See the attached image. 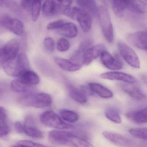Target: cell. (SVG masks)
Instances as JSON below:
<instances>
[{"label": "cell", "mask_w": 147, "mask_h": 147, "mask_svg": "<svg viewBox=\"0 0 147 147\" xmlns=\"http://www.w3.org/2000/svg\"><path fill=\"white\" fill-rule=\"evenodd\" d=\"M50 142L55 144L77 147H92L93 145L88 141L78 136L72 131L54 130L49 134Z\"/></svg>", "instance_id": "obj_1"}, {"label": "cell", "mask_w": 147, "mask_h": 147, "mask_svg": "<svg viewBox=\"0 0 147 147\" xmlns=\"http://www.w3.org/2000/svg\"><path fill=\"white\" fill-rule=\"evenodd\" d=\"M112 4L114 12L119 17H122L126 9L139 14L147 11L146 4L142 0H112Z\"/></svg>", "instance_id": "obj_2"}, {"label": "cell", "mask_w": 147, "mask_h": 147, "mask_svg": "<svg viewBox=\"0 0 147 147\" xmlns=\"http://www.w3.org/2000/svg\"><path fill=\"white\" fill-rule=\"evenodd\" d=\"M4 71L8 75L18 77L30 68L29 59L26 54L22 53L16 58L3 65Z\"/></svg>", "instance_id": "obj_3"}, {"label": "cell", "mask_w": 147, "mask_h": 147, "mask_svg": "<svg viewBox=\"0 0 147 147\" xmlns=\"http://www.w3.org/2000/svg\"><path fill=\"white\" fill-rule=\"evenodd\" d=\"M18 101L25 106L42 108L50 105L52 99L49 94L45 93H30L20 97Z\"/></svg>", "instance_id": "obj_4"}, {"label": "cell", "mask_w": 147, "mask_h": 147, "mask_svg": "<svg viewBox=\"0 0 147 147\" xmlns=\"http://www.w3.org/2000/svg\"><path fill=\"white\" fill-rule=\"evenodd\" d=\"M63 13L70 18L77 20L84 32L90 31L92 26V18L89 13L85 10L79 7H69L65 9Z\"/></svg>", "instance_id": "obj_5"}, {"label": "cell", "mask_w": 147, "mask_h": 147, "mask_svg": "<svg viewBox=\"0 0 147 147\" xmlns=\"http://www.w3.org/2000/svg\"><path fill=\"white\" fill-rule=\"evenodd\" d=\"M97 14L105 38L108 42H112L114 39L113 26L108 10L101 6L98 7Z\"/></svg>", "instance_id": "obj_6"}, {"label": "cell", "mask_w": 147, "mask_h": 147, "mask_svg": "<svg viewBox=\"0 0 147 147\" xmlns=\"http://www.w3.org/2000/svg\"><path fill=\"white\" fill-rule=\"evenodd\" d=\"M40 121L44 125L60 129H74L73 125L66 123L59 116L53 111L44 112L40 116Z\"/></svg>", "instance_id": "obj_7"}, {"label": "cell", "mask_w": 147, "mask_h": 147, "mask_svg": "<svg viewBox=\"0 0 147 147\" xmlns=\"http://www.w3.org/2000/svg\"><path fill=\"white\" fill-rule=\"evenodd\" d=\"M19 49V42L17 39H12L7 42L0 49V65L3 66L6 63L16 58Z\"/></svg>", "instance_id": "obj_8"}, {"label": "cell", "mask_w": 147, "mask_h": 147, "mask_svg": "<svg viewBox=\"0 0 147 147\" xmlns=\"http://www.w3.org/2000/svg\"><path fill=\"white\" fill-rule=\"evenodd\" d=\"M118 48L120 55L129 65L135 68L140 67L139 58L135 51L124 43L119 42Z\"/></svg>", "instance_id": "obj_9"}, {"label": "cell", "mask_w": 147, "mask_h": 147, "mask_svg": "<svg viewBox=\"0 0 147 147\" xmlns=\"http://www.w3.org/2000/svg\"><path fill=\"white\" fill-rule=\"evenodd\" d=\"M106 50V47L104 45L98 44L92 47H89L82 55V64L88 65L94 59L100 56L101 53Z\"/></svg>", "instance_id": "obj_10"}, {"label": "cell", "mask_w": 147, "mask_h": 147, "mask_svg": "<svg viewBox=\"0 0 147 147\" xmlns=\"http://www.w3.org/2000/svg\"><path fill=\"white\" fill-rule=\"evenodd\" d=\"M5 28L18 36H22L24 32V25L22 21L17 18L4 17L1 21Z\"/></svg>", "instance_id": "obj_11"}, {"label": "cell", "mask_w": 147, "mask_h": 147, "mask_svg": "<svg viewBox=\"0 0 147 147\" xmlns=\"http://www.w3.org/2000/svg\"><path fill=\"white\" fill-rule=\"evenodd\" d=\"M127 40L132 45L140 49L147 50V34L144 31H139L128 35Z\"/></svg>", "instance_id": "obj_12"}, {"label": "cell", "mask_w": 147, "mask_h": 147, "mask_svg": "<svg viewBox=\"0 0 147 147\" xmlns=\"http://www.w3.org/2000/svg\"><path fill=\"white\" fill-rule=\"evenodd\" d=\"M102 64L111 70H119L123 68V64L121 61L116 57H113L106 50L104 51L100 56Z\"/></svg>", "instance_id": "obj_13"}, {"label": "cell", "mask_w": 147, "mask_h": 147, "mask_svg": "<svg viewBox=\"0 0 147 147\" xmlns=\"http://www.w3.org/2000/svg\"><path fill=\"white\" fill-rule=\"evenodd\" d=\"M100 77L103 79L110 80H118L124 82L126 83L135 84L136 83L137 80L132 76L122 72H107L100 74Z\"/></svg>", "instance_id": "obj_14"}, {"label": "cell", "mask_w": 147, "mask_h": 147, "mask_svg": "<svg viewBox=\"0 0 147 147\" xmlns=\"http://www.w3.org/2000/svg\"><path fill=\"white\" fill-rule=\"evenodd\" d=\"M24 132L26 135L34 138L43 137L42 132L35 125L34 119L31 116H27L25 119L24 125Z\"/></svg>", "instance_id": "obj_15"}, {"label": "cell", "mask_w": 147, "mask_h": 147, "mask_svg": "<svg viewBox=\"0 0 147 147\" xmlns=\"http://www.w3.org/2000/svg\"><path fill=\"white\" fill-rule=\"evenodd\" d=\"M133 84L125 82L119 85L122 91L130 97L138 101H143L146 99V96L139 88Z\"/></svg>", "instance_id": "obj_16"}, {"label": "cell", "mask_w": 147, "mask_h": 147, "mask_svg": "<svg viewBox=\"0 0 147 147\" xmlns=\"http://www.w3.org/2000/svg\"><path fill=\"white\" fill-rule=\"evenodd\" d=\"M147 107L137 111H130L125 113L127 118L138 124L147 123Z\"/></svg>", "instance_id": "obj_17"}, {"label": "cell", "mask_w": 147, "mask_h": 147, "mask_svg": "<svg viewBox=\"0 0 147 147\" xmlns=\"http://www.w3.org/2000/svg\"><path fill=\"white\" fill-rule=\"evenodd\" d=\"M55 63L63 70L68 72H75L80 70L82 65L74 63L70 60L63 59L59 57L54 58Z\"/></svg>", "instance_id": "obj_18"}, {"label": "cell", "mask_w": 147, "mask_h": 147, "mask_svg": "<svg viewBox=\"0 0 147 147\" xmlns=\"http://www.w3.org/2000/svg\"><path fill=\"white\" fill-rule=\"evenodd\" d=\"M88 86L93 92L103 98H110L113 96V93L101 84L91 82L88 84Z\"/></svg>", "instance_id": "obj_19"}, {"label": "cell", "mask_w": 147, "mask_h": 147, "mask_svg": "<svg viewBox=\"0 0 147 147\" xmlns=\"http://www.w3.org/2000/svg\"><path fill=\"white\" fill-rule=\"evenodd\" d=\"M102 134L107 139L116 144L126 145L130 143V141L128 138L118 133L109 131H104Z\"/></svg>", "instance_id": "obj_20"}, {"label": "cell", "mask_w": 147, "mask_h": 147, "mask_svg": "<svg viewBox=\"0 0 147 147\" xmlns=\"http://www.w3.org/2000/svg\"><path fill=\"white\" fill-rule=\"evenodd\" d=\"M58 31L59 34L69 38L76 37L78 34L77 27L72 23L65 22Z\"/></svg>", "instance_id": "obj_21"}, {"label": "cell", "mask_w": 147, "mask_h": 147, "mask_svg": "<svg viewBox=\"0 0 147 147\" xmlns=\"http://www.w3.org/2000/svg\"><path fill=\"white\" fill-rule=\"evenodd\" d=\"M18 78L22 82L30 86H35L38 84L40 81L38 76L35 72L31 71L30 69L25 71Z\"/></svg>", "instance_id": "obj_22"}, {"label": "cell", "mask_w": 147, "mask_h": 147, "mask_svg": "<svg viewBox=\"0 0 147 147\" xmlns=\"http://www.w3.org/2000/svg\"><path fill=\"white\" fill-rule=\"evenodd\" d=\"M76 1L81 8L88 13L93 16L97 14L98 7L95 0H76Z\"/></svg>", "instance_id": "obj_23"}, {"label": "cell", "mask_w": 147, "mask_h": 147, "mask_svg": "<svg viewBox=\"0 0 147 147\" xmlns=\"http://www.w3.org/2000/svg\"><path fill=\"white\" fill-rule=\"evenodd\" d=\"M68 89L69 95L74 100L80 104L86 103L87 97L81 89H78L71 85L69 86Z\"/></svg>", "instance_id": "obj_24"}, {"label": "cell", "mask_w": 147, "mask_h": 147, "mask_svg": "<svg viewBox=\"0 0 147 147\" xmlns=\"http://www.w3.org/2000/svg\"><path fill=\"white\" fill-rule=\"evenodd\" d=\"M42 12L45 15L49 16L60 12V10L55 0H46L43 5Z\"/></svg>", "instance_id": "obj_25"}, {"label": "cell", "mask_w": 147, "mask_h": 147, "mask_svg": "<svg viewBox=\"0 0 147 147\" xmlns=\"http://www.w3.org/2000/svg\"><path fill=\"white\" fill-rule=\"evenodd\" d=\"M11 87L13 92L25 93L32 91L34 88V86L25 84L18 78L12 81Z\"/></svg>", "instance_id": "obj_26"}, {"label": "cell", "mask_w": 147, "mask_h": 147, "mask_svg": "<svg viewBox=\"0 0 147 147\" xmlns=\"http://www.w3.org/2000/svg\"><path fill=\"white\" fill-rule=\"evenodd\" d=\"M59 113L63 120L69 123H76L79 119V115L76 112L73 111L62 109L60 111Z\"/></svg>", "instance_id": "obj_27"}, {"label": "cell", "mask_w": 147, "mask_h": 147, "mask_svg": "<svg viewBox=\"0 0 147 147\" xmlns=\"http://www.w3.org/2000/svg\"><path fill=\"white\" fill-rule=\"evenodd\" d=\"M106 117L109 120L116 123L120 124L122 119L118 112L115 109L110 108L107 109L105 113Z\"/></svg>", "instance_id": "obj_28"}, {"label": "cell", "mask_w": 147, "mask_h": 147, "mask_svg": "<svg viewBox=\"0 0 147 147\" xmlns=\"http://www.w3.org/2000/svg\"><path fill=\"white\" fill-rule=\"evenodd\" d=\"M131 136L136 138L143 140H147V130L146 128H131L129 130Z\"/></svg>", "instance_id": "obj_29"}, {"label": "cell", "mask_w": 147, "mask_h": 147, "mask_svg": "<svg viewBox=\"0 0 147 147\" xmlns=\"http://www.w3.org/2000/svg\"><path fill=\"white\" fill-rule=\"evenodd\" d=\"M32 18L34 22L38 19L41 9V1H33L32 5Z\"/></svg>", "instance_id": "obj_30"}, {"label": "cell", "mask_w": 147, "mask_h": 147, "mask_svg": "<svg viewBox=\"0 0 147 147\" xmlns=\"http://www.w3.org/2000/svg\"><path fill=\"white\" fill-rule=\"evenodd\" d=\"M70 48V43L67 39L64 38H60L57 42V48L61 52H65L68 50Z\"/></svg>", "instance_id": "obj_31"}, {"label": "cell", "mask_w": 147, "mask_h": 147, "mask_svg": "<svg viewBox=\"0 0 147 147\" xmlns=\"http://www.w3.org/2000/svg\"><path fill=\"white\" fill-rule=\"evenodd\" d=\"M10 132V128L5 118H0V137L5 136Z\"/></svg>", "instance_id": "obj_32"}, {"label": "cell", "mask_w": 147, "mask_h": 147, "mask_svg": "<svg viewBox=\"0 0 147 147\" xmlns=\"http://www.w3.org/2000/svg\"><path fill=\"white\" fill-rule=\"evenodd\" d=\"M44 45L45 49L49 52L52 53L55 50V42L51 38H46L44 41Z\"/></svg>", "instance_id": "obj_33"}, {"label": "cell", "mask_w": 147, "mask_h": 147, "mask_svg": "<svg viewBox=\"0 0 147 147\" xmlns=\"http://www.w3.org/2000/svg\"><path fill=\"white\" fill-rule=\"evenodd\" d=\"M16 146L19 147H44V145L30 140H22L17 143Z\"/></svg>", "instance_id": "obj_34"}, {"label": "cell", "mask_w": 147, "mask_h": 147, "mask_svg": "<svg viewBox=\"0 0 147 147\" xmlns=\"http://www.w3.org/2000/svg\"><path fill=\"white\" fill-rule=\"evenodd\" d=\"M56 1L59 7L60 12L63 13V12L65 9L69 7L73 0H56Z\"/></svg>", "instance_id": "obj_35"}, {"label": "cell", "mask_w": 147, "mask_h": 147, "mask_svg": "<svg viewBox=\"0 0 147 147\" xmlns=\"http://www.w3.org/2000/svg\"><path fill=\"white\" fill-rule=\"evenodd\" d=\"M65 23V21L63 20H60L51 22L47 26V30H59Z\"/></svg>", "instance_id": "obj_36"}, {"label": "cell", "mask_w": 147, "mask_h": 147, "mask_svg": "<svg viewBox=\"0 0 147 147\" xmlns=\"http://www.w3.org/2000/svg\"><path fill=\"white\" fill-rule=\"evenodd\" d=\"M33 0H20L21 6L26 10H29L32 7Z\"/></svg>", "instance_id": "obj_37"}, {"label": "cell", "mask_w": 147, "mask_h": 147, "mask_svg": "<svg viewBox=\"0 0 147 147\" xmlns=\"http://www.w3.org/2000/svg\"><path fill=\"white\" fill-rule=\"evenodd\" d=\"M14 127L16 131L19 133H24V125L20 121H17L14 123Z\"/></svg>", "instance_id": "obj_38"}, {"label": "cell", "mask_w": 147, "mask_h": 147, "mask_svg": "<svg viewBox=\"0 0 147 147\" xmlns=\"http://www.w3.org/2000/svg\"><path fill=\"white\" fill-rule=\"evenodd\" d=\"M6 113L3 107H0V118H6Z\"/></svg>", "instance_id": "obj_39"}, {"label": "cell", "mask_w": 147, "mask_h": 147, "mask_svg": "<svg viewBox=\"0 0 147 147\" xmlns=\"http://www.w3.org/2000/svg\"><path fill=\"white\" fill-rule=\"evenodd\" d=\"M6 1V0H0V5Z\"/></svg>", "instance_id": "obj_40"}, {"label": "cell", "mask_w": 147, "mask_h": 147, "mask_svg": "<svg viewBox=\"0 0 147 147\" xmlns=\"http://www.w3.org/2000/svg\"><path fill=\"white\" fill-rule=\"evenodd\" d=\"M2 91L1 89L0 88V98L2 96Z\"/></svg>", "instance_id": "obj_41"}, {"label": "cell", "mask_w": 147, "mask_h": 147, "mask_svg": "<svg viewBox=\"0 0 147 147\" xmlns=\"http://www.w3.org/2000/svg\"><path fill=\"white\" fill-rule=\"evenodd\" d=\"M33 1H41L42 0H33Z\"/></svg>", "instance_id": "obj_42"}, {"label": "cell", "mask_w": 147, "mask_h": 147, "mask_svg": "<svg viewBox=\"0 0 147 147\" xmlns=\"http://www.w3.org/2000/svg\"><path fill=\"white\" fill-rule=\"evenodd\" d=\"M147 0H144V1H146Z\"/></svg>", "instance_id": "obj_43"}]
</instances>
